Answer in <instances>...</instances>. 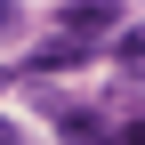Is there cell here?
Masks as SVG:
<instances>
[{
  "mask_svg": "<svg viewBox=\"0 0 145 145\" xmlns=\"http://www.w3.org/2000/svg\"><path fill=\"white\" fill-rule=\"evenodd\" d=\"M113 65L145 72V24H121V32H113Z\"/></svg>",
  "mask_w": 145,
  "mask_h": 145,
  "instance_id": "4",
  "label": "cell"
},
{
  "mask_svg": "<svg viewBox=\"0 0 145 145\" xmlns=\"http://www.w3.org/2000/svg\"><path fill=\"white\" fill-rule=\"evenodd\" d=\"M0 32H16V0H0Z\"/></svg>",
  "mask_w": 145,
  "mask_h": 145,
  "instance_id": "6",
  "label": "cell"
},
{
  "mask_svg": "<svg viewBox=\"0 0 145 145\" xmlns=\"http://www.w3.org/2000/svg\"><path fill=\"white\" fill-rule=\"evenodd\" d=\"M89 57H97V48H81V40L57 32V40H40V48L24 57V72H72V65H89Z\"/></svg>",
  "mask_w": 145,
  "mask_h": 145,
  "instance_id": "3",
  "label": "cell"
},
{
  "mask_svg": "<svg viewBox=\"0 0 145 145\" xmlns=\"http://www.w3.org/2000/svg\"><path fill=\"white\" fill-rule=\"evenodd\" d=\"M57 137H65V145H105V137H113V121L89 113V105H65V113H57Z\"/></svg>",
  "mask_w": 145,
  "mask_h": 145,
  "instance_id": "2",
  "label": "cell"
},
{
  "mask_svg": "<svg viewBox=\"0 0 145 145\" xmlns=\"http://www.w3.org/2000/svg\"><path fill=\"white\" fill-rule=\"evenodd\" d=\"M105 32H121V8H113V0H65V40L97 48Z\"/></svg>",
  "mask_w": 145,
  "mask_h": 145,
  "instance_id": "1",
  "label": "cell"
},
{
  "mask_svg": "<svg viewBox=\"0 0 145 145\" xmlns=\"http://www.w3.org/2000/svg\"><path fill=\"white\" fill-rule=\"evenodd\" d=\"M0 145H24V129H16V121H0Z\"/></svg>",
  "mask_w": 145,
  "mask_h": 145,
  "instance_id": "7",
  "label": "cell"
},
{
  "mask_svg": "<svg viewBox=\"0 0 145 145\" xmlns=\"http://www.w3.org/2000/svg\"><path fill=\"white\" fill-rule=\"evenodd\" d=\"M113 137H121V145H145V113H137V121H121Z\"/></svg>",
  "mask_w": 145,
  "mask_h": 145,
  "instance_id": "5",
  "label": "cell"
}]
</instances>
